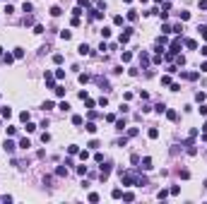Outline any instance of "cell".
<instances>
[{"label": "cell", "mask_w": 207, "mask_h": 204, "mask_svg": "<svg viewBox=\"0 0 207 204\" xmlns=\"http://www.w3.org/2000/svg\"><path fill=\"white\" fill-rule=\"evenodd\" d=\"M200 7H202V10H207V0H200Z\"/></svg>", "instance_id": "cell-34"}, {"label": "cell", "mask_w": 207, "mask_h": 204, "mask_svg": "<svg viewBox=\"0 0 207 204\" xmlns=\"http://www.w3.org/2000/svg\"><path fill=\"white\" fill-rule=\"evenodd\" d=\"M130 31H132V29H125V34H121V39H118V41H121V43H128V41H130Z\"/></svg>", "instance_id": "cell-6"}, {"label": "cell", "mask_w": 207, "mask_h": 204, "mask_svg": "<svg viewBox=\"0 0 207 204\" xmlns=\"http://www.w3.org/2000/svg\"><path fill=\"white\" fill-rule=\"evenodd\" d=\"M123 199H125V202H132V199H135V195H132V192H123Z\"/></svg>", "instance_id": "cell-23"}, {"label": "cell", "mask_w": 207, "mask_h": 204, "mask_svg": "<svg viewBox=\"0 0 207 204\" xmlns=\"http://www.w3.org/2000/svg\"><path fill=\"white\" fill-rule=\"evenodd\" d=\"M82 122H84L82 115H72V125H82Z\"/></svg>", "instance_id": "cell-13"}, {"label": "cell", "mask_w": 207, "mask_h": 204, "mask_svg": "<svg viewBox=\"0 0 207 204\" xmlns=\"http://www.w3.org/2000/svg\"><path fill=\"white\" fill-rule=\"evenodd\" d=\"M36 130V125H34V122H29V120H26V132H34Z\"/></svg>", "instance_id": "cell-27"}, {"label": "cell", "mask_w": 207, "mask_h": 204, "mask_svg": "<svg viewBox=\"0 0 207 204\" xmlns=\"http://www.w3.org/2000/svg\"><path fill=\"white\" fill-rule=\"evenodd\" d=\"M166 115H169V120H176V118H178L176 111H166Z\"/></svg>", "instance_id": "cell-29"}, {"label": "cell", "mask_w": 207, "mask_h": 204, "mask_svg": "<svg viewBox=\"0 0 207 204\" xmlns=\"http://www.w3.org/2000/svg\"><path fill=\"white\" fill-rule=\"evenodd\" d=\"M142 168H145V171H152V159H149V156L142 159Z\"/></svg>", "instance_id": "cell-5"}, {"label": "cell", "mask_w": 207, "mask_h": 204, "mask_svg": "<svg viewBox=\"0 0 207 204\" xmlns=\"http://www.w3.org/2000/svg\"><path fill=\"white\" fill-rule=\"evenodd\" d=\"M65 77V70H56V79H63Z\"/></svg>", "instance_id": "cell-31"}, {"label": "cell", "mask_w": 207, "mask_h": 204, "mask_svg": "<svg viewBox=\"0 0 207 204\" xmlns=\"http://www.w3.org/2000/svg\"><path fill=\"white\" fill-rule=\"evenodd\" d=\"M77 5H79V7H87V5H89V0H77Z\"/></svg>", "instance_id": "cell-33"}, {"label": "cell", "mask_w": 207, "mask_h": 204, "mask_svg": "<svg viewBox=\"0 0 207 204\" xmlns=\"http://www.w3.org/2000/svg\"><path fill=\"white\" fill-rule=\"evenodd\" d=\"M140 3H149V0H140Z\"/></svg>", "instance_id": "cell-37"}, {"label": "cell", "mask_w": 207, "mask_h": 204, "mask_svg": "<svg viewBox=\"0 0 207 204\" xmlns=\"http://www.w3.org/2000/svg\"><path fill=\"white\" fill-rule=\"evenodd\" d=\"M111 197H113V199H121V197H123V190H118V187H116V190L111 192Z\"/></svg>", "instance_id": "cell-14"}, {"label": "cell", "mask_w": 207, "mask_h": 204, "mask_svg": "<svg viewBox=\"0 0 207 204\" xmlns=\"http://www.w3.org/2000/svg\"><path fill=\"white\" fill-rule=\"evenodd\" d=\"M48 12H51V15H53V17H58V15H60V7H51Z\"/></svg>", "instance_id": "cell-28"}, {"label": "cell", "mask_w": 207, "mask_h": 204, "mask_svg": "<svg viewBox=\"0 0 207 204\" xmlns=\"http://www.w3.org/2000/svg\"><path fill=\"white\" fill-rule=\"evenodd\" d=\"M202 130H205V132H207V122H205V127H202Z\"/></svg>", "instance_id": "cell-36"}, {"label": "cell", "mask_w": 207, "mask_h": 204, "mask_svg": "<svg viewBox=\"0 0 207 204\" xmlns=\"http://www.w3.org/2000/svg\"><path fill=\"white\" fill-rule=\"evenodd\" d=\"M41 142H43V144H46V142H51V134H48V132H43V134H41Z\"/></svg>", "instance_id": "cell-30"}, {"label": "cell", "mask_w": 207, "mask_h": 204, "mask_svg": "<svg viewBox=\"0 0 207 204\" xmlns=\"http://www.w3.org/2000/svg\"><path fill=\"white\" fill-rule=\"evenodd\" d=\"M140 63H142V65H149V55H147V53L142 51V53H140Z\"/></svg>", "instance_id": "cell-10"}, {"label": "cell", "mask_w": 207, "mask_h": 204, "mask_svg": "<svg viewBox=\"0 0 207 204\" xmlns=\"http://www.w3.org/2000/svg\"><path fill=\"white\" fill-rule=\"evenodd\" d=\"M12 55H15L17 60H19V58H24V48H15V53H12Z\"/></svg>", "instance_id": "cell-16"}, {"label": "cell", "mask_w": 207, "mask_h": 204, "mask_svg": "<svg viewBox=\"0 0 207 204\" xmlns=\"http://www.w3.org/2000/svg\"><path fill=\"white\" fill-rule=\"evenodd\" d=\"M87 132H89V134L96 132V125H94V122H87Z\"/></svg>", "instance_id": "cell-18"}, {"label": "cell", "mask_w": 207, "mask_h": 204, "mask_svg": "<svg viewBox=\"0 0 207 204\" xmlns=\"http://www.w3.org/2000/svg\"><path fill=\"white\" fill-rule=\"evenodd\" d=\"M147 134H149V139H157V137H159V130H157V127H152Z\"/></svg>", "instance_id": "cell-15"}, {"label": "cell", "mask_w": 207, "mask_h": 204, "mask_svg": "<svg viewBox=\"0 0 207 204\" xmlns=\"http://www.w3.org/2000/svg\"><path fill=\"white\" fill-rule=\"evenodd\" d=\"M58 108H60V111H63V113H68V111H70V103H68V101H63V103H60V106H58Z\"/></svg>", "instance_id": "cell-20"}, {"label": "cell", "mask_w": 207, "mask_h": 204, "mask_svg": "<svg viewBox=\"0 0 207 204\" xmlns=\"http://www.w3.org/2000/svg\"><path fill=\"white\" fill-rule=\"evenodd\" d=\"M29 118H31V115L26 113V111H24V113H19V120H22V122H26V120H29Z\"/></svg>", "instance_id": "cell-26"}, {"label": "cell", "mask_w": 207, "mask_h": 204, "mask_svg": "<svg viewBox=\"0 0 207 204\" xmlns=\"http://www.w3.org/2000/svg\"><path fill=\"white\" fill-rule=\"evenodd\" d=\"M181 46H183V41H181V39H176V41H173V43H171V48H169V53H173V55H176V53H178V48H181Z\"/></svg>", "instance_id": "cell-4"}, {"label": "cell", "mask_w": 207, "mask_h": 204, "mask_svg": "<svg viewBox=\"0 0 207 204\" xmlns=\"http://www.w3.org/2000/svg\"><path fill=\"white\" fill-rule=\"evenodd\" d=\"M116 130H121V132L125 130V120H116Z\"/></svg>", "instance_id": "cell-21"}, {"label": "cell", "mask_w": 207, "mask_h": 204, "mask_svg": "<svg viewBox=\"0 0 207 204\" xmlns=\"http://www.w3.org/2000/svg\"><path fill=\"white\" fill-rule=\"evenodd\" d=\"M15 60H17V58H15V55H10V53H7V55H3V63H5V65H10V63H15Z\"/></svg>", "instance_id": "cell-11"}, {"label": "cell", "mask_w": 207, "mask_h": 204, "mask_svg": "<svg viewBox=\"0 0 207 204\" xmlns=\"http://www.w3.org/2000/svg\"><path fill=\"white\" fill-rule=\"evenodd\" d=\"M200 53H202V55H207V46H202V48H200Z\"/></svg>", "instance_id": "cell-35"}, {"label": "cell", "mask_w": 207, "mask_h": 204, "mask_svg": "<svg viewBox=\"0 0 207 204\" xmlns=\"http://www.w3.org/2000/svg\"><path fill=\"white\" fill-rule=\"evenodd\" d=\"M29 147H31V142L26 139V137H24V139H19V149H29Z\"/></svg>", "instance_id": "cell-12"}, {"label": "cell", "mask_w": 207, "mask_h": 204, "mask_svg": "<svg viewBox=\"0 0 207 204\" xmlns=\"http://www.w3.org/2000/svg\"><path fill=\"white\" fill-rule=\"evenodd\" d=\"M123 3H132V0H123Z\"/></svg>", "instance_id": "cell-38"}, {"label": "cell", "mask_w": 207, "mask_h": 204, "mask_svg": "<svg viewBox=\"0 0 207 204\" xmlns=\"http://www.w3.org/2000/svg\"><path fill=\"white\" fill-rule=\"evenodd\" d=\"M113 24L121 26V24H123V17H121V15H116V17H113Z\"/></svg>", "instance_id": "cell-25"}, {"label": "cell", "mask_w": 207, "mask_h": 204, "mask_svg": "<svg viewBox=\"0 0 207 204\" xmlns=\"http://www.w3.org/2000/svg\"><path fill=\"white\" fill-rule=\"evenodd\" d=\"M109 175H111V163H104V166H101V171H99V178L106 180Z\"/></svg>", "instance_id": "cell-2"}, {"label": "cell", "mask_w": 207, "mask_h": 204, "mask_svg": "<svg viewBox=\"0 0 207 204\" xmlns=\"http://www.w3.org/2000/svg\"><path fill=\"white\" fill-rule=\"evenodd\" d=\"M197 31H200V34H202V39L207 41V26H200V29H197Z\"/></svg>", "instance_id": "cell-32"}, {"label": "cell", "mask_w": 207, "mask_h": 204, "mask_svg": "<svg viewBox=\"0 0 207 204\" xmlns=\"http://www.w3.org/2000/svg\"><path fill=\"white\" fill-rule=\"evenodd\" d=\"M60 39H63V41H70V39H72V31L63 29V31H60Z\"/></svg>", "instance_id": "cell-8"}, {"label": "cell", "mask_w": 207, "mask_h": 204, "mask_svg": "<svg viewBox=\"0 0 207 204\" xmlns=\"http://www.w3.org/2000/svg\"><path fill=\"white\" fill-rule=\"evenodd\" d=\"M77 51H79V55H89V53H92V51H89V46H87V43H82V46H79Z\"/></svg>", "instance_id": "cell-7"}, {"label": "cell", "mask_w": 207, "mask_h": 204, "mask_svg": "<svg viewBox=\"0 0 207 204\" xmlns=\"http://www.w3.org/2000/svg\"><path fill=\"white\" fill-rule=\"evenodd\" d=\"M53 63H56V65L63 63V55H60V53H56V55H53Z\"/></svg>", "instance_id": "cell-24"}, {"label": "cell", "mask_w": 207, "mask_h": 204, "mask_svg": "<svg viewBox=\"0 0 207 204\" xmlns=\"http://www.w3.org/2000/svg\"><path fill=\"white\" fill-rule=\"evenodd\" d=\"M185 48H190V51H195V48H197V41H193V39H188V41H185Z\"/></svg>", "instance_id": "cell-9"}, {"label": "cell", "mask_w": 207, "mask_h": 204, "mask_svg": "<svg viewBox=\"0 0 207 204\" xmlns=\"http://www.w3.org/2000/svg\"><path fill=\"white\" fill-rule=\"evenodd\" d=\"M101 36H104V39H111V29H109V26H104V29H101Z\"/></svg>", "instance_id": "cell-22"}, {"label": "cell", "mask_w": 207, "mask_h": 204, "mask_svg": "<svg viewBox=\"0 0 207 204\" xmlns=\"http://www.w3.org/2000/svg\"><path fill=\"white\" fill-rule=\"evenodd\" d=\"M121 58H123V63H130V60H132V53H128V51H125Z\"/></svg>", "instance_id": "cell-19"}, {"label": "cell", "mask_w": 207, "mask_h": 204, "mask_svg": "<svg viewBox=\"0 0 207 204\" xmlns=\"http://www.w3.org/2000/svg\"><path fill=\"white\" fill-rule=\"evenodd\" d=\"M68 154H70V156H72V154H79V149H77V144H70V147H68Z\"/></svg>", "instance_id": "cell-17"}, {"label": "cell", "mask_w": 207, "mask_h": 204, "mask_svg": "<svg viewBox=\"0 0 207 204\" xmlns=\"http://www.w3.org/2000/svg\"><path fill=\"white\" fill-rule=\"evenodd\" d=\"M3 149H5V151H7V154H12V151H15V149H17V144H15V142H12V139H5Z\"/></svg>", "instance_id": "cell-3"}, {"label": "cell", "mask_w": 207, "mask_h": 204, "mask_svg": "<svg viewBox=\"0 0 207 204\" xmlns=\"http://www.w3.org/2000/svg\"><path fill=\"white\" fill-rule=\"evenodd\" d=\"M121 182H123V187H132V185H137V178H135V173H121Z\"/></svg>", "instance_id": "cell-1"}]
</instances>
